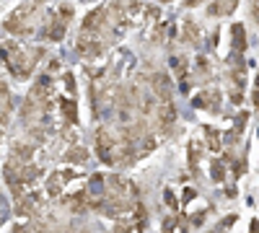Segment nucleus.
<instances>
[{
    "mask_svg": "<svg viewBox=\"0 0 259 233\" xmlns=\"http://www.w3.org/2000/svg\"><path fill=\"white\" fill-rule=\"evenodd\" d=\"M0 57L6 60L8 70H11L16 78H26V75L34 70V60L39 57V52H36L34 57H29V55H26L24 50H21L18 44L8 41V44H3V47H0Z\"/></svg>",
    "mask_w": 259,
    "mask_h": 233,
    "instance_id": "f257e3e1",
    "label": "nucleus"
},
{
    "mask_svg": "<svg viewBox=\"0 0 259 233\" xmlns=\"http://www.w3.org/2000/svg\"><path fill=\"white\" fill-rule=\"evenodd\" d=\"M36 13V6L34 3H26V6H18L11 16H8V21H6V29L11 31V34H31V16Z\"/></svg>",
    "mask_w": 259,
    "mask_h": 233,
    "instance_id": "f03ea898",
    "label": "nucleus"
},
{
    "mask_svg": "<svg viewBox=\"0 0 259 233\" xmlns=\"http://www.w3.org/2000/svg\"><path fill=\"white\" fill-rule=\"evenodd\" d=\"M96 153L104 163H119V143L114 140V135L109 130H99V145H96Z\"/></svg>",
    "mask_w": 259,
    "mask_h": 233,
    "instance_id": "7ed1b4c3",
    "label": "nucleus"
},
{
    "mask_svg": "<svg viewBox=\"0 0 259 233\" xmlns=\"http://www.w3.org/2000/svg\"><path fill=\"white\" fill-rule=\"evenodd\" d=\"M156 122H158L161 135H171V130L177 124V107L171 104V99H163L156 107Z\"/></svg>",
    "mask_w": 259,
    "mask_h": 233,
    "instance_id": "20e7f679",
    "label": "nucleus"
},
{
    "mask_svg": "<svg viewBox=\"0 0 259 233\" xmlns=\"http://www.w3.org/2000/svg\"><path fill=\"white\" fill-rule=\"evenodd\" d=\"M75 50H78L83 57H94V55H99V52H101V41H99L96 31L83 29L80 36H78V47H75Z\"/></svg>",
    "mask_w": 259,
    "mask_h": 233,
    "instance_id": "39448f33",
    "label": "nucleus"
},
{
    "mask_svg": "<svg viewBox=\"0 0 259 233\" xmlns=\"http://www.w3.org/2000/svg\"><path fill=\"white\" fill-rule=\"evenodd\" d=\"M73 176H75L73 171H55V174L50 176V181H47V195H50V197H60L62 184H65V181H70Z\"/></svg>",
    "mask_w": 259,
    "mask_h": 233,
    "instance_id": "423d86ee",
    "label": "nucleus"
},
{
    "mask_svg": "<svg viewBox=\"0 0 259 233\" xmlns=\"http://www.w3.org/2000/svg\"><path fill=\"white\" fill-rule=\"evenodd\" d=\"M218 104H221V94L215 91V88L202 91V94L194 96V107H200V109H215Z\"/></svg>",
    "mask_w": 259,
    "mask_h": 233,
    "instance_id": "0eeeda50",
    "label": "nucleus"
},
{
    "mask_svg": "<svg viewBox=\"0 0 259 233\" xmlns=\"http://www.w3.org/2000/svg\"><path fill=\"white\" fill-rule=\"evenodd\" d=\"M8 112H11V91L3 80H0V127L6 124L8 119Z\"/></svg>",
    "mask_w": 259,
    "mask_h": 233,
    "instance_id": "6e6552de",
    "label": "nucleus"
},
{
    "mask_svg": "<svg viewBox=\"0 0 259 233\" xmlns=\"http://www.w3.org/2000/svg\"><path fill=\"white\" fill-rule=\"evenodd\" d=\"M104 18H106V8H96L94 13L85 16L83 21V29H91V31H99L104 26Z\"/></svg>",
    "mask_w": 259,
    "mask_h": 233,
    "instance_id": "1a4fd4ad",
    "label": "nucleus"
},
{
    "mask_svg": "<svg viewBox=\"0 0 259 233\" xmlns=\"http://www.w3.org/2000/svg\"><path fill=\"white\" fill-rule=\"evenodd\" d=\"M153 91H156L161 99H171V80H168L163 73H156V75H153Z\"/></svg>",
    "mask_w": 259,
    "mask_h": 233,
    "instance_id": "9d476101",
    "label": "nucleus"
},
{
    "mask_svg": "<svg viewBox=\"0 0 259 233\" xmlns=\"http://www.w3.org/2000/svg\"><path fill=\"white\" fill-rule=\"evenodd\" d=\"M60 112H62V119L68 124H75L78 122V109H75V101L73 99H62L60 101Z\"/></svg>",
    "mask_w": 259,
    "mask_h": 233,
    "instance_id": "9b49d317",
    "label": "nucleus"
},
{
    "mask_svg": "<svg viewBox=\"0 0 259 233\" xmlns=\"http://www.w3.org/2000/svg\"><path fill=\"white\" fill-rule=\"evenodd\" d=\"M65 29H68V24H65V18H60V21H52V24L45 29V39L60 41V39L65 36Z\"/></svg>",
    "mask_w": 259,
    "mask_h": 233,
    "instance_id": "f8f14e48",
    "label": "nucleus"
},
{
    "mask_svg": "<svg viewBox=\"0 0 259 233\" xmlns=\"http://www.w3.org/2000/svg\"><path fill=\"white\" fill-rule=\"evenodd\" d=\"M236 8V0H215V3L207 8L210 16H228Z\"/></svg>",
    "mask_w": 259,
    "mask_h": 233,
    "instance_id": "ddd939ff",
    "label": "nucleus"
},
{
    "mask_svg": "<svg viewBox=\"0 0 259 233\" xmlns=\"http://www.w3.org/2000/svg\"><path fill=\"white\" fill-rule=\"evenodd\" d=\"M231 34H233V47H236V52H244V50H246V31H244V24H233Z\"/></svg>",
    "mask_w": 259,
    "mask_h": 233,
    "instance_id": "4468645a",
    "label": "nucleus"
},
{
    "mask_svg": "<svg viewBox=\"0 0 259 233\" xmlns=\"http://www.w3.org/2000/svg\"><path fill=\"white\" fill-rule=\"evenodd\" d=\"M31 156H34V148H29V145H24V143H16L13 145V158H18V161H31Z\"/></svg>",
    "mask_w": 259,
    "mask_h": 233,
    "instance_id": "2eb2a0df",
    "label": "nucleus"
},
{
    "mask_svg": "<svg viewBox=\"0 0 259 233\" xmlns=\"http://www.w3.org/2000/svg\"><path fill=\"white\" fill-rule=\"evenodd\" d=\"M205 137H207V145L210 151H221V135L212 130V127H205Z\"/></svg>",
    "mask_w": 259,
    "mask_h": 233,
    "instance_id": "dca6fc26",
    "label": "nucleus"
},
{
    "mask_svg": "<svg viewBox=\"0 0 259 233\" xmlns=\"http://www.w3.org/2000/svg\"><path fill=\"white\" fill-rule=\"evenodd\" d=\"M85 158H89V153H85L83 148H73V151L65 153V161H73V163H83Z\"/></svg>",
    "mask_w": 259,
    "mask_h": 233,
    "instance_id": "f3484780",
    "label": "nucleus"
},
{
    "mask_svg": "<svg viewBox=\"0 0 259 233\" xmlns=\"http://www.w3.org/2000/svg\"><path fill=\"white\" fill-rule=\"evenodd\" d=\"M171 70H174L179 78H184V73H187V60H184V57H171Z\"/></svg>",
    "mask_w": 259,
    "mask_h": 233,
    "instance_id": "a211bd4d",
    "label": "nucleus"
},
{
    "mask_svg": "<svg viewBox=\"0 0 259 233\" xmlns=\"http://www.w3.org/2000/svg\"><path fill=\"white\" fill-rule=\"evenodd\" d=\"M194 39H200V31H194L192 21H184V41H194Z\"/></svg>",
    "mask_w": 259,
    "mask_h": 233,
    "instance_id": "6ab92c4d",
    "label": "nucleus"
},
{
    "mask_svg": "<svg viewBox=\"0 0 259 233\" xmlns=\"http://www.w3.org/2000/svg\"><path fill=\"white\" fill-rule=\"evenodd\" d=\"M145 220H148L145 207H143V205H138V207H135V225H138V230H143V228H145Z\"/></svg>",
    "mask_w": 259,
    "mask_h": 233,
    "instance_id": "aec40b11",
    "label": "nucleus"
},
{
    "mask_svg": "<svg viewBox=\"0 0 259 233\" xmlns=\"http://www.w3.org/2000/svg\"><path fill=\"white\" fill-rule=\"evenodd\" d=\"M210 168H212V179H215V181H223V176H226V171H223V163L215 161Z\"/></svg>",
    "mask_w": 259,
    "mask_h": 233,
    "instance_id": "412c9836",
    "label": "nucleus"
},
{
    "mask_svg": "<svg viewBox=\"0 0 259 233\" xmlns=\"http://www.w3.org/2000/svg\"><path fill=\"white\" fill-rule=\"evenodd\" d=\"M163 200H166L168 207H174V210H177V200H174V195H171V189H166V192H163Z\"/></svg>",
    "mask_w": 259,
    "mask_h": 233,
    "instance_id": "4be33fe9",
    "label": "nucleus"
},
{
    "mask_svg": "<svg viewBox=\"0 0 259 233\" xmlns=\"http://www.w3.org/2000/svg\"><path fill=\"white\" fill-rule=\"evenodd\" d=\"M244 124H246V114H241L239 119H236V130H233V132H241V130H244Z\"/></svg>",
    "mask_w": 259,
    "mask_h": 233,
    "instance_id": "5701e85b",
    "label": "nucleus"
},
{
    "mask_svg": "<svg viewBox=\"0 0 259 233\" xmlns=\"http://www.w3.org/2000/svg\"><path fill=\"white\" fill-rule=\"evenodd\" d=\"M254 104L259 107V75H256V80H254Z\"/></svg>",
    "mask_w": 259,
    "mask_h": 233,
    "instance_id": "b1692460",
    "label": "nucleus"
},
{
    "mask_svg": "<svg viewBox=\"0 0 259 233\" xmlns=\"http://www.w3.org/2000/svg\"><path fill=\"white\" fill-rule=\"evenodd\" d=\"M205 220V213H200V215H192V225H200Z\"/></svg>",
    "mask_w": 259,
    "mask_h": 233,
    "instance_id": "393cba45",
    "label": "nucleus"
},
{
    "mask_svg": "<svg viewBox=\"0 0 259 233\" xmlns=\"http://www.w3.org/2000/svg\"><path fill=\"white\" fill-rule=\"evenodd\" d=\"M251 11H254V18L259 21V0H254V3H251Z\"/></svg>",
    "mask_w": 259,
    "mask_h": 233,
    "instance_id": "a878e982",
    "label": "nucleus"
},
{
    "mask_svg": "<svg viewBox=\"0 0 259 233\" xmlns=\"http://www.w3.org/2000/svg\"><path fill=\"white\" fill-rule=\"evenodd\" d=\"M233 220H236V215H228V218H226V220H223V223H221V225H223V228H228V225H231V223H233Z\"/></svg>",
    "mask_w": 259,
    "mask_h": 233,
    "instance_id": "bb28decb",
    "label": "nucleus"
},
{
    "mask_svg": "<svg viewBox=\"0 0 259 233\" xmlns=\"http://www.w3.org/2000/svg\"><path fill=\"white\" fill-rule=\"evenodd\" d=\"M194 197V189H187V192H184V202H189Z\"/></svg>",
    "mask_w": 259,
    "mask_h": 233,
    "instance_id": "cd10ccee",
    "label": "nucleus"
},
{
    "mask_svg": "<svg viewBox=\"0 0 259 233\" xmlns=\"http://www.w3.org/2000/svg\"><path fill=\"white\" fill-rule=\"evenodd\" d=\"M197 3H200V0H187V6H189V8H192V6H197Z\"/></svg>",
    "mask_w": 259,
    "mask_h": 233,
    "instance_id": "c85d7f7f",
    "label": "nucleus"
},
{
    "mask_svg": "<svg viewBox=\"0 0 259 233\" xmlns=\"http://www.w3.org/2000/svg\"><path fill=\"white\" fill-rule=\"evenodd\" d=\"M161 3H168V0H161Z\"/></svg>",
    "mask_w": 259,
    "mask_h": 233,
    "instance_id": "c756f323",
    "label": "nucleus"
}]
</instances>
